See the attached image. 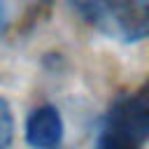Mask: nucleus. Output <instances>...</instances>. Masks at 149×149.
I'll return each mask as SVG.
<instances>
[{"label": "nucleus", "mask_w": 149, "mask_h": 149, "mask_svg": "<svg viewBox=\"0 0 149 149\" xmlns=\"http://www.w3.org/2000/svg\"><path fill=\"white\" fill-rule=\"evenodd\" d=\"M14 137V116H12V107L5 98H0V149L9 147Z\"/></svg>", "instance_id": "obj_4"}, {"label": "nucleus", "mask_w": 149, "mask_h": 149, "mask_svg": "<svg viewBox=\"0 0 149 149\" xmlns=\"http://www.w3.org/2000/svg\"><path fill=\"white\" fill-rule=\"evenodd\" d=\"M81 19L123 44L149 37V0H74Z\"/></svg>", "instance_id": "obj_1"}, {"label": "nucleus", "mask_w": 149, "mask_h": 149, "mask_svg": "<svg viewBox=\"0 0 149 149\" xmlns=\"http://www.w3.org/2000/svg\"><path fill=\"white\" fill-rule=\"evenodd\" d=\"M63 140V119L54 105H40L26 121V142L37 149L58 147Z\"/></svg>", "instance_id": "obj_3"}, {"label": "nucleus", "mask_w": 149, "mask_h": 149, "mask_svg": "<svg viewBox=\"0 0 149 149\" xmlns=\"http://www.w3.org/2000/svg\"><path fill=\"white\" fill-rule=\"evenodd\" d=\"M5 28H7V12H5V5L0 0V35L5 33Z\"/></svg>", "instance_id": "obj_5"}, {"label": "nucleus", "mask_w": 149, "mask_h": 149, "mask_svg": "<svg viewBox=\"0 0 149 149\" xmlns=\"http://www.w3.org/2000/svg\"><path fill=\"white\" fill-rule=\"evenodd\" d=\"M140 95H142V98L149 102V79H147V81H144V86L140 88Z\"/></svg>", "instance_id": "obj_6"}, {"label": "nucleus", "mask_w": 149, "mask_h": 149, "mask_svg": "<svg viewBox=\"0 0 149 149\" xmlns=\"http://www.w3.org/2000/svg\"><path fill=\"white\" fill-rule=\"evenodd\" d=\"M149 142V102L137 93L119 95L98 130L95 144L102 149H135Z\"/></svg>", "instance_id": "obj_2"}]
</instances>
